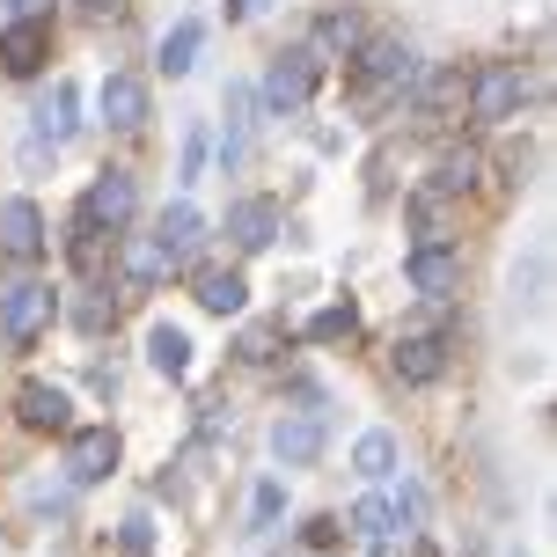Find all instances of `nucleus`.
Returning a JSON list of instances; mask_svg holds the SVG:
<instances>
[{"instance_id": "nucleus-1", "label": "nucleus", "mask_w": 557, "mask_h": 557, "mask_svg": "<svg viewBox=\"0 0 557 557\" xmlns=\"http://www.w3.org/2000/svg\"><path fill=\"white\" fill-rule=\"evenodd\" d=\"M418 74H425V66H418V52L404 45V37H360L352 59H345V82H352V103H360V111L404 103Z\"/></svg>"}, {"instance_id": "nucleus-2", "label": "nucleus", "mask_w": 557, "mask_h": 557, "mask_svg": "<svg viewBox=\"0 0 557 557\" xmlns=\"http://www.w3.org/2000/svg\"><path fill=\"white\" fill-rule=\"evenodd\" d=\"M315 82H323V59L308 52V45H294V52H278L272 66H264L257 103H264V117H294L308 96H315Z\"/></svg>"}, {"instance_id": "nucleus-3", "label": "nucleus", "mask_w": 557, "mask_h": 557, "mask_svg": "<svg viewBox=\"0 0 557 557\" xmlns=\"http://www.w3.org/2000/svg\"><path fill=\"white\" fill-rule=\"evenodd\" d=\"M529 74L513 66V59H499V66H484V74H470V117L476 125H506V117H521V103H529Z\"/></svg>"}, {"instance_id": "nucleus-4", "label": "nucleus", "mask_w": 557, "mask_h": 557, "mask_svg": "<svg viewBox=\"0 0 557 557\" xmlns=\"http://www.w3.org/2000/svg\"><path fill=\"white\" fill-rule=\"evenodd\" d=\"M133 213H139V184L125 176V169H103V176L82 191V206H74V221H88V227H125Z\"/></svg>"}, {"instance_id": "nucleus-5", "label": "nucleus", "mask_w": 557, "mask_h": 557, "mask_svg": "<svg viewBox=\"0 0 557 557\" xmlns=\"http://www.w3.org/2000/svg\"><path fill=\"white\" fill-rule=\"evenodd\" d=\"M52 286H37V278H23V286H8L0 294V331H8V345H37V331L52 323Z\"/></svg>"}, {"instance_id": "nucleus-6", "label": "nucleus", "mask_w": 557, "mask_h": 557, "mask_svg": "<svg viewBox=\"0 0 557 557\" xmlns=\"http://www.w3.org/2000/svg\"><path fill=\"white\" fill-rule=\"evenodd\" d=\"M404 278H411V294H425V301H447V294L462 286V250H447V243H411Z\"/></svg>"}, {"instance_id": "nucleus-7", "label": "nucleus", "mask_w": 557, "mask_h": 557, "mask_svg": "<svg viewBox=\"0 0 557 557\" xmlns=\"http://www.w3.org/2000/svg\"><path fill=\"white\" fill-rule=\"evenodd\" d=\"M117 470V433L111 425H66V484H103Z\"/></svg>"}, {"instance_id": "nucleus-8", "label": "nucleus", "mask_w": 557, "mask_h": 557, "mask_svg": "<svg viewBox=\"0 0 557 557\" xmlns=\"http://www.w3.org/2000/svg\"><path fill=\"white\" fill-rule=\"evenodd\" d=\"M45 59H52V23H45V15H15V23L0 29V66H8L15 82H29Z\"/></svg>"}, {"instance_id": "nucleus-9", "label": "nucleus", "mask_w": 557, "mask_h": 557, "mask_svg": "<svg viewBox=\"0 0 557 557\" xmlns=\"http://www.w3.org/2000/svg\"><path fill=\"white\" fill-rule=\"evenodd\" d=\"M323 441H331L323 411H286V418L272 425V455L286 462V470H308V462L323 455Z\"/></svg>"}, {"instance_id": "nucleus-10", "label": "nucleus", "mask_w": 557, "mask_h": 557, "mask_svg": "<svg viewBox=\"0 0 557 557\" xmlns=\"http://www.w3.org/2000/svg\"><path fill=\"white\" fill-rule=\"evenodd\" d=\"M441 374H447V337H441V331H411V337H396V382L425 389V382H441Z\"/></svg>"}, {"instance_id": "nucleus-11", "label": "nucleus", "mask_w": 557, "mask_h": 557, "mask_svg": "<svg viewBox=\"0 0 557 557\" xmlns=\"http://www.w3.org/2000/svg\"><path fill=\"white\" fill-rule=\"evenodd\" d=\"M0 250L15 257V264H37V257H45V213H37L29 198H8V206H0Z\"/></svg>"}, {"instance_id": "nucleus-12", "label": "nucleus", "mask_w": 557, "mask_h": 557, "mask_svg": "<svg viewBox=\"0 0 557 557\" xmlns=\"http://www.w3.org/2000/svg\"><path fill=\"white\" fill-rule=\"evenodd\" d=\"M272 235H278V206L272 198H235V206H227V243H235V250H272Z\"/></svg>"}, {"instance_id": "nucleus-13", "label": "nucleus", "mask_w": 557, "mask_h": 557, "mask_svg": "<svg viewBox=\"0 0 557 557\" xmlns=\"http://www.w3.org/2000/svg\"><path fill=\"white\" fill-rule=\"evenodd\" d=\"M96 103H103V125L111 133H139L147 125V82L139 74H103V96Z\"/></svg>"}, {"instance_id": "nucleus-14", "label": "nucleus", "mask_w": 557, "mask_h": 557, "mask_svg": "<svg viewBox=\"0 0 557 557\" xmlns=\"http://www.w3.org/2000/svg\"><path fill=\"white\" fill-rule=\"evenodd\" d=\"M74 404H66V389H52V382H23V389H15V418H23L29 433H66V425H74Z\"/></svg>"}, {"instance_id": "nucleus-15", "label": "nucleus", "mask_w": 557, "mask_h": 557, "mask_svg": "<svg viewBox=\"0 0 557 557\" xmlns=\"http://www.w3.org/2000/svg\"><path fill=\"white\" fill-rule=\"evenodd\" d=\"M154 243H162V250L176 257V264H184V257H191L198 243H206V213H198L191 198H176V206H162V221H154Z\"/></svg>"}, {"instance_id": "nucleus-16", "label": "nucleus", "mask_w": 557, "mask_h": 557, "mask_svg": "<svg viewBox=\"0 0 557 557\" xmlns=\"http://www.w3.org/2000/svg\"><path fill=\"white\" fill-rule=\"evenodd\" d=\"M169 272H176V257H169L154 235H133V243H125V286H133V294H154Z\"/></svg>"}, {"instance_id": "nucleus-17", "label": "nucleus", "mask_w": 557, "mask_h": 557, "mask_svg": "<svg viewBox=\"0 0 557 557\" xmlns=\"http://www.w3.org/2000/svg\"><path fill=\"white\" fill-rule=\"evenodd\" d=\"M250 117H257V96L243 82H227V139H221V169H243L250 154Z\"/></svg>"}, {"instance_id": "nucleus-18", "label": "nucleus", "mask_w": 557, "mask_h": 557, "mask_svg": "<svg viewBox=\"0 0 557 557\" xmlns=\"http://www.w3.org/2000/svg\"><path fill=\"white\" fill-rule=\"evenodd\" d=\"M396 529H404V521H396V506L382 499V492H367V499L352 506V535H360L367 550H396Z\"/></svg>"}, {"instance_id": "nucleus-19", "label": "nucleus", "mask_w": 557, "mask_h": 557, "mask_svg": "<svg viewBox=\"0 0 557 557\" xmlns=\"http://www.w3.org/2000/svg\"><path fill=\"white\" fill-rule=\"evenodd\" d=\"M476 176H484V154H476V147H447L441 162H433V184H425V191H441V198H462L476 184Z\"/></svg>"}, {"instance_id": "nucleus-20", "label": "nucleus", "mask_w": 557, "mask_h": 557, "mask_svg": "<svg viewBox=\"0 0 557 557\" xmlns=\"http://www.w3.org/2000/svg\"><path fill=\"white\" fill-rule=\"evenodd\" d=\"M360 37H367L360 15H323V23H315V37H308V52L331 66V59H352V45H360Z\"/></svg>"}, {"instance_id": "nucleus-21", "label": "nucleus", "mask_w": 557, "mask_h": 557, "mask_svg": "<svg viewBox=\"0 0 557 557\" xmlns=\"http://www.w3.org/2000/svg\"><path fill=\"white\" fill-rule=\"evenodd\" d=\"M243 301H250L243 272H198V308L206 315H243Z\"/></svg>"}, {"instance_id": "nucleus-22", "label": "nucleus", "mask_w": 557, "mask_h": 557, "mask_svg": "<svg viewBox=\"0 0 557 557\" xmlns=\"http://www.w3.org/2000/svg\"><path fill=\"white\" fill-rule=\"evenodd\" d=\"M147 367H154V374H169V382H176V374H184V367H191V337L176 331V323H154V331H147Z\"/></svg>"}, {"instance_id": "nucleus-23", "label": "nucleus", "mask_w": 557, "mask_h": 557, "mask_svg": "<svg viewBox=\"0 0 557 557\" xmlns=\"http://www.w3.org/2000/svg\"><path fill=\"white\" fill-rule=\"evenodd\" d=\"M198 52H206V23H198V15H184V23L162 37V74H191Z\"/></svg>"}, {"instance_id": "nucleus-24", "label": "nucleus", "mask_w": 557, "mask_h": 557, "mask_svg": "<svg viewBox=\"0 0 557 557\" xmlns=\"http://www.w3.org/2000/svg\"><path fill=\"white\" fill-rule=\"evenodd\" d=\"M74 125H82V96H74V82H52L45 111H37V133H45V139H66Z\"/></svg>"}, {"instance_id": "nucleus-25", "label": "nucleus", "mask_w": 557, "mask_h": 557, "mask_svg": "<svg viewBox=\"0 0 557 557\" xmlns=\"http://www.w3.org/2000/svg\"><path fill=\"white\" fill-rule=\"evenodd\" d=\"M352 470H360V476H374V484H382V476H396V441L382 433V425L352 441Z\"/></svg>"}, {"instance_id": "nucleus-26", "label": "nucleus", "mask_w": 557, "mask_h": 557, "mask_svg": "<svg viewBox=\"0 0 557 557\" xmlns=\"http://www.w3.org/2000/svg\"><path fill=\"white\" fill-rule=\"evenodd\" d=\"M278 513H286V484H278V476H264V484L250 492V535H272Z\"/></svg>"}, {"instance_id": "nucleus-27", "label": "nucleus", "mask_w": 557, "mask_h": 557, "mask_svg": "<svg viewBox=\"0 0 557 557\" xmlns=\"http://www.w3.org/2000/svg\"><path fill=\"white\" fill-rule=\"evenodd\" d=\"M352 331H360L352 301H345V308H315V315H308V345H337V337H352Z\"/></svg>"}, {"instance_id": "nucleus-28", "label": "nucleus", "mask_w": 557, "mask_h": 557, "mask_svg": "<svg viewBox=\"0 0 557 557\" xmlns=\"http://www.w3.org/2000/svg\"><path fill=\"white\" fill-rule=\"evenodd\" d=\"M117 557H154V521L147 513H125L117 521Z\"/></svg>"}, {"instance_id": "nucleus-29", "label": "nucleus", "mask_w": 557, "mask_h": 557, "mask_svg": "<svg viewBox=\"0 0 557 557\" xmlns=\"http://www.w3.org/2000/svg\"><path fill=\"white\" fill-rule=\"evenodd\" d=\"M278 360V331H243V367H272Z\"/></svg>"}, {"instance_id": "nucleus-30", "label": "nucleus", "mask_w": 557, "mask_h": 557, "mask_svg": "<svg viewBox=\"0 0 557 557\" xmlns=\"http://www.w3.org/2000/svg\"><path fill=\"white\" fill-rule=\"evenodd\" d=\"M513 301L543 308V257H529V264H521V272H513Z\"/></svg>"}, {"instance_id": "nucleus-31", "label": "nucleus", "mask_w": 557, "mask_h": 557, "mask_svg": "<svg viewBox=\"0 0 557 557\" xmlns=\"http://www.w3.org/2000/svg\"><path fill=\"white\" fill-rule=\"evenodd\" d=\"M198 169H206V125L184 133V184H198Z\"/></svg>"}, {"instance_id": "nucleus-32", "label": "nucleus", "mask_w": 557, "mask_h": 557, "mask_svg": "<svg viewBox=\"0 0 557 557\" xmlns=\"http://www.w3.org/2000/svg\"><path fill=\"white\" fill-rule=\"evenodd\" d=\"M337 535H345L337 521H308V543H315V550H337Z\"/></svg>"}, {"instance_id": "nucleus-33", "label": "nucleus", "mask_w": 557, "mask_h": 557, "mask_svg": "<svg viewBox=\"0 0 557 557\" xmlns=\"http://www.w3.org/2000/svg\"><path fill=\"white\" fill-rule=\"evenodd\" d=\"M264 8H272V0H227V15H235V23H250V15H264Z\"/></svg>"}, {"instance_id": "nucleus-34", "label": "nucleus", "mask_w": 557, "mask_h": 557, "mask_svg": "<svg viewBox=\"0 0 557 557\" xmlns=\"http://www.w3.org/2000/svg\"><path fill=\"white\" fill-rule=\"evenodd\" d=\"M8 15H45V0H0Z\"/></svg>"}, {"instance_id": "nucleus-35", "label": "nucleus", "mask_w": 557, "mask_h": 557, "mask_svg": "<svg viewBox=\"0 0 557 557\" xmlns=\"http://www.w3.org/2000/svg\"><path fill=\"white\" fill-rule=\"evenodd\" d=\"M88 15H117V8H125V0H82Z\"/></svg>"}, {"instance_id": "nucleus-36", "label": "nucleus", "mask_w": 557, "mask_h": 557, "mask_svg": "<svg viewBox=\"0 0 557 557\" xmlns=\"http://www.w3.org/2000/svg\"><path fill=\"white\" fill-rule=\"evenodd\" d=\"M404 557H441V550H433V543H411V550H404Z\"/></svg>"}]
</instances>
